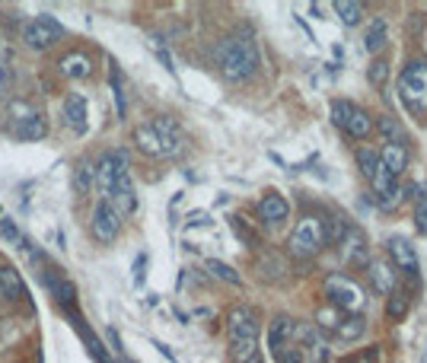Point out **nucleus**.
<instances>
[{
	"instance_id": "1",
	"label": "nucleus",
	"mask_w": 427,
	"mask_h": 363,
	"mask_svg": "<svg viewBox=\"0 0 427 363\" xmlns=\"http://www.w3.org/2000/svg\"><path fill=\"white\" fill-rule=\"evenodd\" d=\"M214 61H217L220 73L233 83L239 80H249L252 73L258 71L261 58H258V45L252 42L249 32H236V36L220 39L217 48H214Z\"/></svg>"
},
{
	"instance_id": "2",
	"label": "nucleus",
	"mask_w": 427,
	"mask_h": 363,
	"mask_svg": "<svg viewBox=\"0 0 427 363\" xmlns=\"http://www.w3.org/2000/svg\"><path fill=\"white\" fill-rule=\"evenodd\" d=\"M230 334V357L233 363H252L258 357V316L249 306H236L226 319Z\"/></svg>"
},
{
	"instance_id": "3",
	"label": "nucleus",
	"mask_w": 427,
	"mask_h": 363,
	"mask_svg": "<svg viewBox=\"0 0 427 363\" xmlns=\"http://www.w3.org/2000/svg\"><path fill=\"white\" fill-rule=\"evenodd\" d=\"M182 128L169 118V115H160L150 125H141L134 131V143L144 150L147 156H176L182 150Z\"/></svg>"
},
{
	"instance_id": "4",
	"label": "nucleus",
	"mask_w": 427,
	"mask_h": 363,
	"mask_svg": "<svg viewBox=\"0 0 427 363\" xmlns=\"http://www.w3.org/2000/svg\"><path fill=\"white\" fill-rule=\"evenodd\" d=\"M322 293L328 297V306L338 310L341 316H363V310H367V303H370V297L363 293V287L354 284V280H351L348 274H341V271L328 274L326 284H322Z\"/></svg>"
},
{
	"instance_id": "5",
	"label": "nucleus",
	"mask_w": 427,
	"mask_h": 363,
	"mask_svg": "<svg viewBox=\"0 0 427 363\" xmlns=\"http://www.w3.org/2000/svg\"><path fill=\"white\" fill-rule=\"evenodd\" d=\"M398 99L405 102L411 115H427V61L415 58L398 73Z\"/></svg>"
},
{
	"instance_id": "6",
	"label": "nucleus",
	"mask_w": 427,
	"mask_h": 363,
	"mask_svg": "<svg viewBox=\"0 0 427 363\" xmlns=\"http://www.w3.org/2000/svg\"><path fill=\"white\" fill-rule=\"evenodd\" d=\"M322 245H326V223H322V217L303 214L297 220V227H293V232H291V239H287L291 255L313 258V255H319Z\"/></svg>"
},
{
	"instance_id": "7",
	"label": "nucleus",
	"mask_w": 427,
	"mask_h": 363,
	"mask_svg": "<svg viewBox=\"0 0 427 363\" xmlns=\"http://www.w3.org/2000/svg\"><path fill=\"white\" fill-rule=\"evenodd\" d=\"M328 115H332V125L341 128V131L348 137H354V140H367V137L373 134V118H370V112L361 106H354V102H348V99H332Z\"/></svg>"
},
{
	"instance_id": "8",
	"label": "nucleus",
	"mask_w": 427,
	"mask_h": 363,
	"mask_svg": "<svg viewBox=\"0 0 427 363\" xmlns=\"http://www.w3.org/2000/svg\"><path fill=\"white\" fill-rule=\"evenodd\" d=\"M128 169H131V160H128V150H109V153H102V160L93 166L96 173V185H99L102 191V201H109V195L115 191V185L121 179H128Z\"/></svg>"
},
{
	"instance_id": "9",
	"label": "nucleus",
	"mask_w": 427,
	"mask_h": 363,
	"mask_svg": "<svg viewBox=\"0 0 427 363\" xmlns=\"http://www.w3.org/2000/svg\"><path fill=\"white\" fill-rule=\"evenodd\" d=\"M370 188H373V204L380 210H396L398 204H402V198H405V185H398V179H392L389 173L380 166L376 169V175L370 179Z\"/></svg>"
},
{
	"instance_id": "10",
	"label": "nucleus",
	"mask_w": 427,
	"mask_h": 363,
	"mask_svg": "<svg viewBox=\"0 0 427 363\" xmlns=\"http://www.w3.org/2000/svg\"><path fill=\"white\" fill-rule=\"evenodd\" d=\"M61 36H64V29H61V23L54 16H36L29 26H26V45L36 48V51L51 48Z\"/></svg>"
},
{
	"instance_id": "11",
	"label": "nucleus",
	"mask_w": 427,
	"mask_h": 363,
	"mask_svg": "<svg viewBox=\"0 0 427 363\" xmlns=\"http://www.w3.org/2000/svg\"><path fill=\"white\" fill-rule=\"evenodd\" d=\"M386 252H389V258H392V268L402 271L405 277H418V271H421V262H418V249L408 242V239H402V236L389 239Z\"/></svg>"
},
{
	"instance_id": "12",
	"label": "nucleus",
	"mask_w": 427,
	"mask_h": 363,
	"mask_svg": "<svg viewBox=\"0 0 427 363\" xmlns=\"http://www.w3.org/2000/svg\"><path fill=\"white\" fill-rule=\"evenodd\" d=\"M89 227H93V236L99 239V242H112L121 232V217L109 201H99L93 208V223H89Z\"/></svg>"
},
{
	"instance_id": "13",
	"label": "nucleus",
	"mask_w": 427,
	"mask_h": 363,
	"mask_svg": "<svg viewBox=\"0 0 427 363\" xmlns=\"http://www.w3.org/2000/svg\"><path fill=\"white\" fill-rule=\"evenodd\" d=\"M42 277H45V287L51 290L54 303L67 312V319L80 316V312H77V287H74L71 280H64L61 274H54V268H51V274H42Z\"/></svg>"
},
{
	"instance_id": "14",
	"label": "nucleus",
	"mask_w": 427,
	"mask_h": 363,
	"mask_svg": "<svg viewBox=\"0 0 427 363\" xmlns=\"http://www.w3.org/2000/svg\"><path fill=\"white\" fill-rule=\"evenodd\" d=\"M341 262L344 265H367L370 258V242L357 227H348V232L341 236Z\"/></svg>"
},
{
	"instance_id": "15",
	"label": "nucleus",
	"mask_w": 427,
	"mask_h": 363,
	"mask_svg": "<svg viewBox=\"0 0 427 363\" xmlns=\"http://www.w3.org/2000/svg\"><path fill=\"white\" fill-rule=\"evenodd\" d=\"M293 334H297V322H293L291 316H274L271 325H268V347L281 357L284 347L293 341Z\"/></svg>"
},
{
	"instance_id": "16",
	"label": "nucleus",
	"mask_w": 427,
	"mask_h": 363,
	"mask_svg": "<svg viewBox=\"0 0 427 363\" xmlns=\"http://www.w3.org/2000/svg\"><path fill=\"white\" fill-rule=\"evenodd\" d=\"M61 115H64V121H67V128H74L77 134H84L86 131V118H89V106H86V99L80 93H71L64 99V106H61Z\"/></svg>"
},
{
	"instance_id": "17",
	"label": "nucleus",
	"mask_w": 427,
	"mask_h": 363,
	"mask_svg": "<svg viewBox=\"0 0 427 363\" xmlns=\"http://www.w3.org/2000/svg\"><path fill=\"white\" fill-rule=\"evenodd\" d=\"M376 153H380V166L392 175V179H398V175L408 169V147H405V143H386V147L376 150Z\"/></svg>"
},
{
	"instance_id": "18",
	"label": "nucleus",
	"mask_w": 427,
	"mask_h": 363,
	"mask_svg": "<svg viewBox=\"0 0 427 363\" xmlns=\"http://www.w3.org/2000/svg\"><path fill=\"white\" fill-rule=\"evenodd\" d=\"M287 214H291V204L284 201L281 195H265L258 201V220H265V223H271V227H278V223H284L287 220Z\"/></svg>"
},
{
	"instance_id": "19",
	"label": "nucleus",
	"mask_w": 427,
	"mask_h": 363,
	"mask_svg": "<svg viewBox=\"0 0 427 363\" xmlns=\"http://www.w3.org/2000/svg\"><path fill=\"white\" fill-rule=\"evenodd\" d=\"M370 284L380 297H389L392 290H398V277H396V268L389 262H373L370 265Z\"/></svg>"
},
{
	"instance_id": "20",
	"label": "nucleus",
	"mask_w": 427,
	"mask_h": 363,
	"mask_svg": "<svg viewBox=\"0 0 427 363\" xmlns=\"http://www.w3.org/2000/svg\"><path fill=\"white\" fill-rule=\"evenodd\" d=\"M58 71H61V77H67V80H84L93 73V61H89L84 51H71L61 58Z\"/></svg>"
},
{
	"instance_id": "21",
	"label": "nucleus",
	"mask_w": 427,
	"mask_h": 363,
	"mask_svg": "<svg viewBox=\"0 0 427 363\" xmlns=\"http://www.w3.org/2000/svg\"><path fill=\"white\" fill-rule=\"evenodd\" d=\"M386 42H389V26H386L383 16H373L367 23V32H363V51L367 54H380Z\"/></svg>"
},
{
	"instance_id": "22",
	"label": "nucleus",
	"mask_w": 427,
	"mask_h": 363,
	"mask_svg": "<svg viewBox=\"0 0 427 363\" xmlns=\"http://www.w3.org/2000/svg\"><path fill=\"white\" fill-rule=\"evenodd\" d=\"M13 134L19 137V140H42V137L48 134V125L42 115L29 112L23 115V118H16V125H13Z\"/></svg>"
},
{
	"instance_id": "23",
	"label": "nucleus",
	"mask_w": 427,
	"mask_h": 363,
	"mask_svg": "<svg viewBox=\"0 0 427 363\" xmlns=\"http://www.w3.org/2000/svg\"><path fill=\"white\" fill-rule=\"evenodd\" d=\"M23 293H26V280L19 277V271L10 268V265H0V297L19 300Z\"/></svg>"
},
{
	"instance_id": "24",
	"label": "nucleus",
	"mask_w": 427,
	"mask_h": 363,
	"mask_svg": "<svg viewBox=\"0 0 427 363\" xmlns=\"http://www.w3.org/2000/svg\"><path fill=\"white\" fill-rule=\"evenodd\" d=\"M71 325L80 332V338H84V344L89 347V354H93L96 363H112V357H109V351H106V344H102V341L84 325V319H80V316H71Z\"/></svg>"
},
{
	"instance_id": "25",
	"label": "nucleus",
	"mask_w": 427,
	"mask_h": 363,
	"mask_svg": "<svg viewBox=\"0 0 427 363\" xmlns=\"http://www.w3.org/2000/svg\"><path fill=\"white\" fill-rule=\"evenodd\" d=\"M363 332H367V316H341L332 334L338 341H361Z\"/></svg>"
},
{
	"instance_id": "26",
	"label": "nucleus",
	"mask_w": 427,
	"mask_h": 363,
	"mask_svg": "<svg viewBox=\"0 0 427 363\" xmlns=\"http://www.w3.org/2000/svg\"><path fill=\"white\" fill-rule=\"evenodd\" d=\"M408 303H411L408 290H392L389 303H386V316H389V322H402L405 316H408Z\"/></svg>"
},
{
	"instance_id": "27",
	"label": "nucleus",
	"mask_w": 427,
	"mask_h": 363,
	"mask_svg": "<svg viewBox=\"0 0 427 363\" xmlns=\"http://www.w3.org/2000/svg\"><path fill=\"white\" fill-rule=\"evenodd\" d=\"M380 134L386 137V143H405L408 140V134H405V128H402V121L396 118V115H380Z\"/></svg>"
},
{
	"instance_id": "28",
	"label": "nucleus",
	"mask_w": 427,
	"mask_h": 363,
	"mask_svg": "<svg viewBox=\"0 0 427 363\" xmlns=\"http://www.w3.org/2000/svg\"><path fill=\"white\" fill-rule=\"evenodd\" d=\"M354 160H357V169H361V173L367 175V182L373 179V175H376V169H380V153H376L373 147H357Z\"/></svg>"
},
{
	"instance_id": "29",
	"label": "nucleus",
	"mask_w": 427,
	"mask_h": 363,
	"mask_svg": "<svg viewBox=\"0 0 427 363\" xmlns=\"http://www.w3.org/2000/svg\"><path fill=\"white\" fill-rule=\"evenodd\" d=\"M204 268H208V271H211L217 280H223V284H233V287H239V284H243V277H239V271H236V268H230V265H226V262H220V258H208V262H204Z\"/></svg>"
},
{
	"instance_id": "30",
	"label": "nucleus",
	"mask_w": 427,
	"mask_h": 363,
	"mask_svg": "<svg viewBox=\"0 0 427 363\" xmlns=\"http://www.w3.org/2000/svg\"><path fill=\"white\" fill-rule=\"evenodd\" d=\"M335 13H338V19L344 26H357L363 16V6L357 4V0H338V4H335Z\"/></svg>"
},
{
	"instance_id": "31",
	"label": "nucleus",
	"mask_w": 427,
	"mask_h": 363,
	"mask_svg": "<svg viewBox=\"0 0 427 363\" xmlns=\"http://www.w3.org/2000/svg\"><path fill=\"white\" fill-rule=\"evenodd\" d=\"M93 182H96L93 163H89V160H80V163H77V173H74V188H77V195H86V191L93 188Z\"/></svg>"
},
{
	"instance_id": "32",
	"label": "nucleus",
	"mask_w": 427,
	"mask_h": 363,
	"mask_svg": "<svg viewBox=\"0 0 427 363\" xmlns=\"http://www.w3.org/2000/svg\"><path fill=\"white\" fill-rule=\"evenodd\" d=\"M112 93H115V112H119V118H125L128 115V102H125V86H121V73H119V67L112 64Z\"/></svg>"
},
{
	"instance_id": "33",
	"label": "nucleus",
	"mask_w": 427,
	"mask_h": 363,
	"mask_svg": "<svg viewBox=\"0 0 427 363\" xmlns=\"http://www.w3.org/2000/svg\"><path fill=\"white\" fill-rule=\"evenodd\" d=\"M415 230L418 236H427V185L418 195V204H415Z\"/></svg>"
},
{
	"instance_id": "34",
	"label": "nucleus",
	"mask_w": 427,
	"mask_h": 363,
	"mask_svg": "<svg viewBox=\"0 0 427 363\" xmlns=\"http://www.w3.org/2000/svg\"><path fill=\"white\" fill-rule=\"evenodd\" d=\"M230 227H233V232H236V236L243 239L246 245H252V249H256V245H258V232L246 227V220H243V217H230Z\"/></svg>"
},
{
	"instance_id": "35",
	"label": "nucleus",
	"mask_w": 427,
	"mask_h": 363,
	"mask_svg": "<svg viewBox=\"0 0 427 363\" xmlns=\"http://www.w3.org/2000/svg\"><path fill=\"white\" fill-rule=\"evenodd\" d=\"M386 77H389V61L376 58L373 64L367 67V80H370L373 86H383V83H386Z\"/></svg>"
},
{
	"instance_id": "36",
	"label": "nucleus",
	"mask_w": 427,
	"mask_h": 363,
	"mask_svg": "<svg viewBox=\"0 0 427 363\" xmlns=\"http://www.w3.org/2000/svg\"><path fill=\"white\" fill-rule=\"evenodd\" d=\"M341 322V312L332 310V306H326V310L316 312V328H326V332H335V325Z\"/></svg>"
},
{
	"instance_id": "37",
	"label": "nucleus",
	"mask_w": 427,
	"mask_h": 363,
	"mask_svg": "<svg viewBox=\"0 0 427 363\" xmlns=\"http://www.w3.org/2000/svg\"><path fill=\"white\" fill-rule=\"evenodd\" d=\"M0 236H4L6 242H13V245H19V242H23V232L16 230V223H13L6 214L0 217Z\"/></svg>"
},
{
	"instance_id": "38",
	"label": "nucleus",
	"mask_w": 427,
	"mask_h": 363,
	"mask_svg": "<svg viewBox=\"0 0 427 363\" xmlns=\"http://www.w3.org/2000/svg\"><path fill=\"white\" fill-rule=\"evenodd\" d=\"M6 86H10V61L0 54V93H6Z\"/></svg>"
},
{
	"instance_id": "39",
	"label": "nucleus",
	"mask_w": 427,
	"mask_h": 363,
	"mask_svg": "<svg viewBox=\"0 0 427 363\" xmlns=\"http://www.w3.org/2000/svg\"><path fill=\"white\" fill-rule=\"evenodd\" d=\"M144 265H147V258H144V255H137V262H134V280H137V284H141V280H144Z\"/></svg>"
},
{
	"instance_id": "40",
	"label": "nucleus",
	"mask_w": 427,
	"mask_h": 363,
	"mask_svg": "<svg viewBox=\"0 0 427 363\" xmlns=\"http://www.w3.org/2000/svg\"><path fill=\"white\" fill-rule=\"evenodd\" d=\"M281 363H303V357H300V351H291V354H281Z\"/></svg>"
},
{
	"instance_id": "41",
	"label": "nucleus",
	"mask_w": 427,
	"mask_h": 363,
	"mask_svg": "<svg viewBox=\"0 0 427 363\" xmlns=\"http://www.w3.org/2000/svg\"><path fill=\"white\" fill-rule=\"evenodd\" d=\"M201 223H211V217H208V214H191L189 227H201Z\"/></svg>"
},
{
	"instance_id": "42",
	"label": "nucleus",
	"mask_w": 427,
	"mask_h": 363,
	"mask_svg": "<svg viewBox=\"0 0 427 363\" xmlns=\"http://www.w3.org/2000/svg\"><path fill=\"white\" fill-rule=\"evenodd\" d=\"M156 54H160V61H163V67H166V71L172 73V71H176V67H172V58H169V54L166 51H163V48H160V51H156Z\"/></svg>"
},
{
	"instance_id": "43",
	"label": "nucleus",
	"mask_w": 427,
	"mask_h": 363,
	"mask_svg": "<svg viewBox=\"0 0 427 363\" xmlns=\"http://www.w3.org/2000/svg\"><path fill=\"white\" fill-rule=\"evenodd\" d=\"M154 347H160V354H163V357H169V360H176V354H172V351H169V347H166V344H160V341H154Z\"/></svg>"
},
{
	"instance_id": "44",
	"label": "nucleus",
	"mask_w": 427,
	"mask_h": 363,
	"mask_svg": "<svg viewBox=\"0 0 427 363\" xmlns=\"http://www.w3.org/2000/svg\"><path fill=\"white\" fill-rule=\"evenodd\" d=\"M252 363H265V357H256V360H252Z\"/></svg>"
},
{
	"instance_id": "45",
	"label": "nucleus",
	"mask_w": 427,
	"mask_h": 363,
	"mask_svg": "<svg viewBox=\"0 0 427 363\" xmlns=\"http://www.w3.org/2000/svg\"><path fill=\"white\" fill-rule=\"evenodd\" d=\"M125 363H134V360H125Z\"/></svg>"
},
{
	"instance_id": "46",
	"label": "nucleus",
	"mask_w": 427,
	"mask_h": 363,
	"mask_svg": "<svg viewBox=\"0 0 427 363\" xmlns=\"http://www.w3.org/2000/svg\"><path fill=\"white\" fill-rule=\"evenodd\" d=\"M0 217H4V214H0Z\"/></svg>"
}]
</instances>
